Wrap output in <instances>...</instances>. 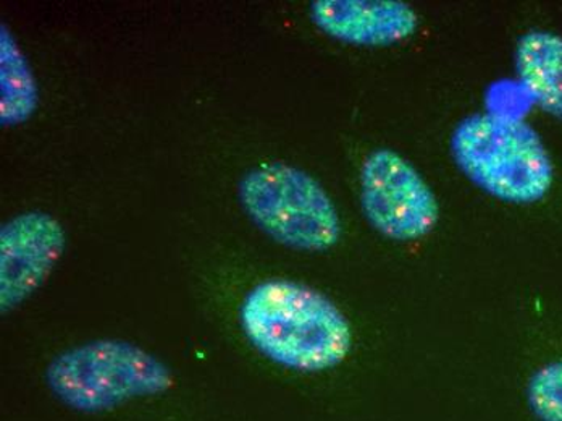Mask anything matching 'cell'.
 Wrapping results in <instances>:
<instances>
[{
  "mask_svg": "<svg viewBox=\"0 0 562 421\" xmlns=\"http://www.w3.org/2000/svg\"><path fill=\"white\" fill-rule=\"evenodd\" d=\"M239 320L257 352L294 372L335 368L351 352V324L342 311L293 280L272 279L254 287L243 301Z\"/></svg>",
  "mask_w": 562,
  "mask_h": 421,
  "instance_id": "6da1fadb",
  "label": "cell"
},
{
  "mask_svg": "<svg viewBox=\"0 0 562 421\" xmlns=\"http://www.w3.org/2000/svg\"><path fill=\"white\" fill-rule=\"evenodd\" d=\"M459 170L507 203H537L553 185V164L529 123L498 114L464 119L451 139Z\"/></svg>",
  "mask_w": 562,
  "mask_h": 421,
  "instance_id": "7a4b0ae2",
  "label": "cell"
},
{
  "mask_svg": "<svg viewBox=\"0 0 562 421\" xmlns=\"http://www.w3.org/2000/svg\"><path fill=\"white\" fill-rule=\"evenodd\" d=\"M50 392L68 409L104 413L173 388L170 366L132 342L101 339L68 348L46 369Z\"/></svg>",
  "mask_w": 562,
  "mask_h": 421,
  "instance_id": "3957f363",
  "label": "cell"
},
{
  "mask_svg": "<svg viewBox=\"0 0 562 421\" xmlns=\"http://www.w3.org/2000/svg\"><path fill=\"white\" fill-rule=\"evenodd\" d=\"M239 203L270 239L297 252H327L341 237V219L321 184L288 164H266L239 181Z\"/></svg>",
  "mask_w": 562,
  "mask_h": 421,
  "instance_id": "277c9868",
  "label": "cell"
},
{
  "mask_svg": "<svg viewBox=\"0 0 562 421\" xmlns=\"http://www.w3.org/2000/svg\"><path fill=\"white\" fill-rule=\"evenodd\" d=\"M361 204L370 225L397 242L430 234L440 214L427 181L392 149H376L367 156L361 169Z\"/></svg>",
  "mask_w": 562,
  "mask_h": 421,
  "instance_id": "5b68a950",
  "label": "cell"
},
{
  "mask_svg": "<svg viewBox=\"0 0 562 421\" xmlns=\"http://www.w3.org/2000/svg\"><path fill=\"white\" fill-rule=\"evenodd\" d=\"M67 246L64 225L53 214L22 212L0 229V308H19L49 279Z\"/></svg>",
  "mask_w": 562,
  "mask_h": 421,
  "instance_id": "8992f818",
  "label": "cell"
},
{
  "mask_svg": "<svg viewBox=\"0 0 562 421\" xmlns=\"http://www.w3.org/2000/svg\"><path fill=\"white\" fill-rule=\"evenodd\" d=\"M311 15L328 36L355 46H392L419 26L416 12L396 0H317Z\"/></svg>",
  "mask_w": 562,
  "mask_h": 421,
  "instance_id": "52a82bcc",
  "label": "cell"
},
{
  "mask_svg": "<svg viewBox=\"0 0 562 421\" xmlns=\"http://www.w3.org/2000/svg\"><path fill=\"white\" fill-rule=\"evenodd\" d=\"M516 68L537 104L562 121V37L550 31L524 34L516 47Z\"/></svg>",
  "mask_w": 562,
  "mask_h": 421,
  "instance_id": "ba28073f",
  "label": "cell"
},
{
  "mask_svg": "<svg viewBox=\"0 0 562 421\" xmlns=\"http://www.w3.org/2000/svg\"><path fill=\"white\" fill-rule=\"evenodd\" d=\"M40 106L33 67L5 23L0 26V122L5 126L29 122Z\"/></svg>",
  "mask_w": 562,
  "mask_h": 421,
  "instance_id": "9c48e42d",
  "label": "cell"
},
{
  "mask_svg": "<svg viewBox=\"0 0 562 421\" xmlns=\"http://www.w3.org/2000/svg\"><path fill=\"white\" fill-rule=\"evenodd\" d=\"M526 399L538 421H562V361L548 363L530 376Z\"/></svg>",
  "mask_w": 562,
  "mask_h": 421,
  "instance_id": "30bf717a",
  "label": "cell"
}]
</instances>
